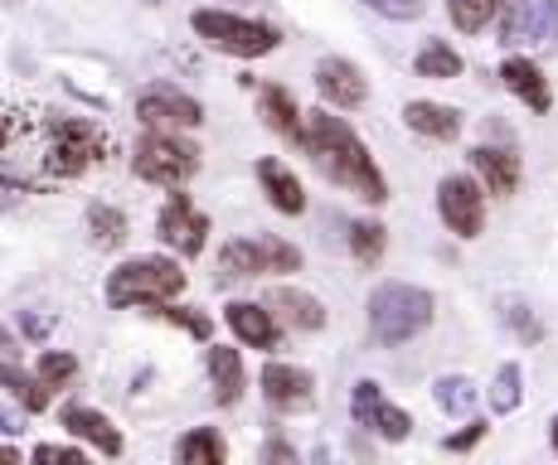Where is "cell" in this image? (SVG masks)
Wrapping results in <instances>:
<instances>
[{
  "label": "cell",
  "mask_w": 558,
  "mask_h": 465,
  "mask_svg": "<svg viewBox=\"0 0 558 465\" xmlns=\"http://www.w3.org/2000/svg\"><path fill=\"white\" fill-rule=\"evenodd\" d=\"M25 334H29V340H45V334H49V320H39L35 310H25Z\"/></svg>",
  "instance_id": "b9f144b4"
},
{
  "label": "cell",
  "mask_w": 558,
  "mask_h": 465,
  "mask_svg": "<svg viewBox=\"0 0 558 465\" xmlns=\"http://www.w3.org/2000/svg\"><path fill=\"white\" fill-rule=\"evenodd\" d=\"M267 310H272L282 326H292V330H326V306H320L311 291H296V286H272L267 291V301H263Z\"/></svg>",
  "instance_id": "9a60e30c"
},
{
  "label": "cell",
  "mask_w": 558,
  "mask_h": 465,
  "mask_svg": "<svg viewBox=\"0 0 558 465\" xmlns=\"http://www.w3.org/2000/svg\"><path fill=\"white\" fill-rule=\"evenodd\" d=\"M263 461H296V451L287 446V441H267V446H263Z\"/></svg>",
  "instance_id": "60d3db41"
},
{
  "label": "cell",
  "mask_w": 558,
  "mask_h": 465,
  "mask_svg": "<svg viewBox=\"0 0 558 465\" xmlns=\"http://www.w3.org/2000/svg\"><path fill=\"white\" fill-rule=\"evenodd\" d=\"M257 185H263L267 194V204H272L277 213H306V189H302V180L292 175V170L282 166V160H272V156H263L257 160Z\"/></svg>",
  "instance_id": "2e32d148"
},
{
  "label": "cell",
  "mask_w": 558,
  "mask_h": 465,
  "mask_svg": "<svg viewBox=\"0 0 558 465\" xmlns=\"http://www.w3.org/2000/svg\"><path fill=\"white\" fill-rule=\"evenodd\" d=\"M350 417H355V427L374 431V437H384V441H408V431H413V417H408L403 407H393L374 378H360L355 383V393H350Z\"/></svg>",
  "instance_id": "30bf717a"
},
{
  "label": "cell",
  "mask_w": 558,
  "mask_h": 465,
  "mask_svg": "<svg viewBox=\"0 0 558 465\" xmlns=\"http://www.w3.org/2000/svg\"><path fill=\"white\" fill-rule=\"evenodd\" d=\"M486 431H490L486 421H476V417H471L466 427L457 431V437H447V441H442V446H447V451H471V446H481V441H486Z\"/></svg>",
  "instance_id": "74e56055"
},
{
  "label": "cell",
  "mask_w": 558,
  "mask_h": 465,
  "mask_svg": "<svg viewBox=\"0 0 558 465\" xmlns=\"http://www.w3.org/2000/svg\"><path fill=\"white\" fill-rule=\"evenodd\" d=\"M316 88L330 107H364V97H369V83H364V73L350 59H320Z\"/></svg>",
  "instance_id": "4fadbf2b"
},
{
  "label": "cell",
  "mask_w": 558,
  "mask_h": 465,
  "mask_svg": "<svg viewBox=\"0 0 558 465\" xmlns=\"http://www.w3.org/2000/svg\"><path fill=\"white\" fill-rule=\"evenodd\" d=\"M413 69H417V78H461V53L452 45H442V39H433L413 59Z\"/></svg>",
  "instance_id": "4dcf8cb0"
},
{
  "label": "cell",
  "mask_w": 558,
  "mask_h": 465,
  "mask_svg": "<svg viewBox=\"0 0 558 465\" xmlns=\"http://www.w3.org/2000/svg\"><path fill=\"white\" fill-rule=\"evenodd\" d=\"M136 117H142L146 132H195L204 122V107L190 93L160 83V88H146L136 97Z\"/></svg>",
  "instance_id": "52a82bcc"
},
{
  "label": "cell",
  "mask_w": 558,
  "mask_h": 465,
  "mask_svg": "<svg viewBox=\"0 0 558 465\" xmlns=\"http://www.w3.org/2000/svg\"><path fill=\"white\" fill-rule=\"evenodd\" d=\"M364 5H369L374 15H384V20H399V25H408V20H423L427 0H364Z\"/></svg>",
  "instance_id": "8d00e7d4"
},
{
  "label": "cell",
  "mask_w": 558,
  "mask_h": 465,
  "mask_svg": "<svg viewBox=\"0 0 558 465\" xmlns=\"http://www.w3.org/2000/svg\"><path fill=\"white\" fill-rule=\"evenodd\" d=\"M433 397L447 417H471V407H476V383L461 378V374H442L433 383Z\"/></svg>",
  "instance_id": "484cf974"
},
{
  "label": "cell",
  "mask_w": 558,
  "mask_h": 465,
  "mask_svg": "<svg viewBox=\"0 0 558 465\" xmlns=\"http://www.w3.org/2000/svg\"><path fill=\"white\" fill-rule=\"evenodd\" d=\"M403 122H408V132H417L427 140H457L461 136V112L447 102H408Z\"/></svg>",
  "instance_id": "ffe728a7"
},
{
  "label": "cell",
  "mask_w": 558,
  "mask_h": 465,
  "mask_svg": "<svg viewBox=\"0 0 558 465\" xmlns=\"http://www.w3.org/2000/svg\"><path fill=\"white\" fill-rule=\"evenodd\" d=\"M88 233H93V243H98L102 253H112V247L126 243V213L112 209V204H93L88 209Z\"/></svg>",
  "instance_id": "4316f807"
},
{
  "label": "cell",
  "mask_w": 558,
  "mask_h": 465,
  "mask_svg": "<svg viewBox=\"0 0 558 465\" xmlns=\"http://www.w3.org/2000/svg\"><path fill=\"white\" fill-rule=\"evenodd\" d=\"M223 320H229V330L239 334L248 350H277V344H282V320L267 306H257V301H233V306L223 310Z\"/></svg>",
  "instance_id": "7c38bea8"
},
{
  "label": "cell",
  "mask_w": 558,
  "mask_h": 465,
  "mask_svg": "<svg viewBox=\"0 0 558 465\" xmlns=\"http://www.w3.org/2000/svg\"><path fill=\"white\" fill-rule=\"evenodd\" d=\"M63 431H73L78 441H88L93 451H102V456H122V431L112 427V417H102L98 407H83V403H69L63 407Z\"/></svg>",
  "instance_id": "5bb4252c"
},
{
  "label": "cell",
  "mask_w": 558,
  "mask_h": 465,
  "mask_svg": "<svg viewBox=\"0 0 558 465\" xmlns=\"http://www.w3.org/2000/svg\"><path fill=\"white\" fill-rule=\"evenodd\" d=\"M5 140H10V122H5V117H0V146H5Z\"/></svg>",
  "instance_id": "f6af8a7d"
},
{
  "label": "cell",
  "mask_w": 558,
  "mask_h": 465,
  "mask_svg": "<svg viewBox=\"0 0 558 465\" xmlns=\"http://www.w3.org/2000/svg\"><path fill=\"white\" fill-rule=\"evenodd\" d=\"M500 83L520 97L530 112H549L554 107V93H549V78H544V69L534 59H506L500 63Z\"/></svg>",
  "instance_id": "ac0fdd59"
},
{
  "label": "cell",
  "mask_w": 558,
  "mask_h": 465,
  "mask_svg": "<svg viewBox=\"0 0 558 465\" xmlns=\"http://www.w3.org/2000/svg\"><path fill=\"white\" fill-rule=\"evenodd\" d=\"M257 117H263L267 132H277L282 140H292V146H302V112H296V97L287 88L263 83V88H257Z\"/></svg>",
  "instance_id": "d6986e66"
},
{
  "label": "cell",
  "mask_w": 558,
  "mask_h": 465,
  "mask_svg": "<svg viewBox=\"0 0 558 465\" xmlns=\"http://www.w3.org/2000/svg\"><path fill=\"white\" fill-rule=\"evenodd\" d=\"M437 213L457 237H481V229H486V194L471 175H447L437 185Z\"/></svg>",
  "instance_id": "9c48e42d"
},
{
  "label": "cell",
  "mask_w": 558,
  "mask_h": 465,
  "mask_svg": "<svg viewBox=\"0 0 558 465\" xmlns=\"http://www.w3.org/2000/svg\"><path fill=\"white\" fill-rule=\"evenodd\" d=\"M506 320H510V330L520 334L524 344H539L544 340V326L534 320V310L524 306V301H506Z\"/></svg>",
  "instance_id": "d590c367"
},
{
  "label": "cell",
  "mask_w": 558,
  "mask_h": 465,
  "mask_svg": "<svg viewBox=\"0 0 558 465\" xmlns=\"http://www.w3.org/2000/svg\"><path fill=\"white\" fill-rule=\"evenodd\" d=\"M384 247H389V229L374 219H360L355 229H350V253H355L360 267H379L384 262Z\"/></svg>",
  "instance_id": "83f0119b"
},
{
  "label": "cell",
  "mask_w": 558,
  "mask_h": 465,
  "mask_svg": "<svg viewBox=\"0 0 558 465\" xmlns=\"http://www.w3.org/2000/svg\"><path fill=\"white\" fill-rule=\"evenodd\" d=\"M39 378H45V388L53 393V388H69L73 378H78V359L63 350H45L39 354Z\"/></svg>",
  "instance_id": "d6a6232c"
},
{
  "label": "cell",
  "mask_w": 558,
  "mask_h": 465,
  "mask_svg": "<svg viewBox=\"0 0 558 465\" xmlns=\"http://www.w3.org/2000/svg\"><path fill=\"white\" fill-rule=\"evenodd\" d=\"M0 354H5V359H10V354H15V334L5 330V320H0Z\"/></svg>",
  "instance_id": "7bdbcfd3"
},
{
  "label": "cell",
  "mask_w": 558,
  "mask_h": 465,
  "mask_svg": "<svg viewBox=\"0 0 558 465\" xmlns=\"http://www.w3.org/2000/svg\"><path fill=\"white\" fill-rule=\"evenodd\" d=\"M209 383H214V403L233 407L243 397V359L229 344H209Z\"/></svg>",
  "instance_id": "44dd1931"
},
{
  "label": "cell",
  "mask_w": 558,
  "mask_h": 465,
  "mask_svg": "<svg viewBox=\"0 0 558 465\" xmlns=\"http://www.w3.org/2000/svg\"><path fill=\"white\" fill-rule=\"evenodd\" d=\"M520 403H524V374H520V364H500L496 383H490V413L510 417Z\"/></svg>",
  "instance_id": "f1b7e54d"
},
{
  "label": "cell",
  "mask_w": 558,
  "mask_h": 465,
  "mask_svg": "<svg viewBox=\"0 0 558 465\" xmlns=\"http://www.w3.org/2000/svg\"><path fill=\"white\" fill-rule=\"evenodd\" d=\"M185 291V272L170 257H132L107 277V306H146Z\"/></svg>",
  "instance_id": "277c9868"
},
{
  "label": "cell",
  "mask_w": 558,
  "mask_h": 465,
  "mask_svg": "<svg viewBox=\"0 0 558 465\" xmlns=\"http://www.w3.org/2000/svg\"><path fill=\"white\" fill-rule=\"evenodd\" d=\"M506 5L510 0H447V15H452V25L461 35H481L490 20H500Z\"/></svg>",
  "instance_id": "d4e9b609"
},
{
  "label": "cell",
  "mask_w": 558,
  "mask_h": 465,
  "mask_svg": "<svg viewBox=\"0 0 558 465\" xmlns=\"http://www.w3.org/2000/svg\"><path fill=\"white\" fill-rule=\"evenodd\" d=\"M0 383L10 388V397H15L25 413H45L49 407V388H45V378L39 374H25L15 359H0Z\"/></svg>",
  "instance_id": "7402d4cb"
},
{
  "label": "cell",
  "mask_w": 558,
  "mask_h": 465,
  "mask_svg": "<svg viewBox=\"0 0 558 465\" xmlns=\"http://www.w3.org/2000/svg\"><path fill=\"white\" fill-rule=\"evenodd\" d=\"M433 316H437L433 291L408 286V281H384L369 296V334L384 350H399V344L417 340V334L433 326Z\"/></svg>",
  "instance_id": "7a4b0ae2"
},
{
  "label": "cell",
  "mask_w": 558,
  "mask_h": 465,
  "mask_svg": "<svg viewBox=\"0 0 558 465\" xmlns=\"http://www.w3.org/2000/svg\"><path fill=\"white\" fill-rule=\"evenodd\" d=\"M257 383H263V397L277 413H311L316 407V378L296 364H267Z\"/></svg>",
  "instance_id": "8fae6325"
},
{
  "label": "cell",
  "mask_w": 558,
  "mask_h": 465,
  "mask_svg": "<svg viewBox=\"0 0 558 465\" xmlns=\"http://www.w3.org/2000/svg\"><path fill=\"white\" fill-rule=\"evenodd\" d=\"M558 39V0H530V45L554 49Z\"/></svg>",
  "instance_id": "1f68e13d"
},
{
  "label": "cell",
  "mask_w": 558,
  "mask_h": 465,
  "mask_svg": "<svg viewBox=\"0 0 558 465\" xmlns=\"http://www.w3.org/2000/svg\"><path fill=\"white\" fill-rule=\"evenodd\" d=\"M500 45H530V0L500 10Z\"/></svg>",
  "instance_id": "836d02e7"
},
{
  "label": "cell",
  "mask_w": 558,
  "mask_h": 465,
  "mask_svg": "<svg viewBox=\"0 0 558 465\" xmlns=\"http://www.w3.org/2000/svg\"><path fill=\"white\" fill-rule=\"evenodd\" d=\"M175 461L180 465H223L229 461V446H223V437L214 427H195L175 441Z\"/></svg>",
  "instance_id": "603a6c76"
},
{
  "label": "cell",
  "mask_w": 558,
  "mask_h": 465,
  "mask_svg": "<svg viewBox=\"0 0 558 465\" xmlns=\"http://www.w3.org/2000/svg\"><path fill=\"white\" fill-rule=\"evenodd\" d=\"M35 461L45 465V461H73V465H83L88 456H83V446H35Z\"/></svg>",
  "instance_id": "f35d334b"
},
{
  "label": "cell",
  "mask_w": 558,
  "mask_h": 465,
  "mask_svg": "<svg viewBox=\"0 0 558 465\" xmlns=\"http://www.w3.org/2000/svg\"><path fill=\"white\" fill-rule=\"evenodd\" d=\"M25 431V417L10 413V407H0V437H20Z\"/></svg>",
  "instance_id": "ab89813d"
},
{
  "label": "cell",
  "mask_w": 558,
  "mask_h": 465,
  "mask_svg": "<svg viewBox=\"0 0 558 465\" xmlns=\"http://www.w3.org/2000/svg\"><path fill=\"white\" fill-rule=\"evenodd\" d=\"M132 166L146 185H166V189H180L185 180L199 175V146L175 132H146L132 150Z\"/></svg>",
  "instance_id": "5b68a950"
},
{
  "label": "cell",
  "mask_w": 558,
  "mask_h": 465,
  "mask_svg": "<svg viewBox=\"0 0 558 465\" xmlns=\"http://www.w3.org/2000/svg\"><path fill=\"white\" fill-rule=\"evenodd\" d=\"M302 150L316 160V170L330 180V185L360 194L364 204H384L389 199V180L379 175L369 146L350 132L345 117L336 112H311L302 122Z\"/></svg>",
  "instance_id": "6da1fadb"
},
{
  "label": "cell",
  "mask_w": 558,
  "mask_h": 465,
  "mask_svg": "<svg viewBox=\"0 0 558 465\" xmlns=\"http://www.w3.org/2000/svg\"><path fill=\"white\" fill-rule=\"evenodd\" d=\"M471 166H476L481 185L490 194H500V199H510L520 189V156L510 146H476L471 150Z\"/></svg>",
  "instance_id": "e0dca14e"
},
{
  "label": "cell",
  "mask_w": 558,
  "mask_h": 465,
  "mask_svg": "<svg viewBox=\"0 0 558 465\" xmlns=\"http://www.w3.org/2000/svg\"><path fill=\"white\" fill-rule=\"evenodd\" d=\"M219 272H223V277H263V272H267L263 243H257V237H233V243H223Z\"/></svg>",
  "instance_id": "cb8c5ba5"
},
{
  "label": "cell",
  "mask_w": 558,
  "mask_h": 465,
  "mask_svg": "<svg viewBox=\"0 0 558 465\" xmlns=\"http://www.w3.org/2000/svg\"><path fill=\"white\" fill-rule=\"evenodd\" d=\"M156 229H160V243H170L180 257H199L204 243H209V213L195 209L190 194H170L156 213Z\"/></svg>",
  "instance_id": "ba28073f"
},
{
  "label": "cell",
  "mask_w": 558,
  "mask_h": 465,
  "mask_svg": "<svg viewBox=\"0 0 558 465\" xmlns=\"http://www.w3.org/2000/svg\"><path fill=\"white\" fill-rule=\"evenodd\" d=\"M15 461H20V451L10 441H0V465H15Z\"/></svg>",
  "instance_id": "ee69618b"
},
{
  "label": "cell",
  "mask_w": 558,
  "mask_h": 465,
  "mask_svg": "<svg viewBox=\"0 0 558 465\" xmlns=\"http://www.w3.org/2000/svg\"><path fill=\"white\" fill-rule=\"evenodd\" d=\"M263 243V257H267V272H302V253L282 237H257Z\"/></svg>",
  "instance_id": "e575fe53"
},
{
  "label": "cell",
  "mask_w": 558,
  "mask_h": 465,
  "mask_svg": "<svg viewBox=\"0 0 558 465\" xmlns=\"http://www.w3.org/2000/svg\"><path fill=\"white\" fill-rule=\"evenodd\" d=\"M190 25H195V35L209 49L233 53V59H263V53H272L282 45V35H277L272 25L248 20V15H233V10H195Z\"/></svg>",
  "instance_id": "3957f363"
},
{
  "label": "cell",
  "mask_w": 558,
  "mask_h": 465,
  "mask_svg": "<svg viewBox=\"0 0 558 465\" xmlns=\"http://www.w3.org/2000/svg\"><path fill=\"white\" fill-rule=\"evenodd\" d=\"M49 175L69 180V175H83L88 166H98L107 156V140L93 122H83V117H53L49 122Z\"/></svg>",
  "instance_id": "8992f818"
},
{
  "label": "cell",
  "mask_w": 558,
  "mask_h": 465,
  "mask_svg": "<svg viewBox=\"0 0 558 465\" xmlns=\"http://www.w3.org/2000/svg\"><path fill=\"white\" fill-rule=\"evenodd\" d=\"M146 316H156V320H170V326H180L185 334H195V340H209V334H214V320L204 316V310H190V306H170V301H146Z\"/></svg>",
  "instance_id": "f546056e"
},
{
  "label": "cell",
  "mask_w": 558,
  "mask_h": 465,
  "mask_svg": "<svg viewBox=\"0 0 558 465\" xmlns=\"http://www.w3.org/2000/svg\"><path fill=\"white\" fill-rule=\"evenodd\" d=\"M549 437H554V456H558V417L549 421Z\"/></svg>",
  "instance_id": "bcb514c9"
}]
</instances>
